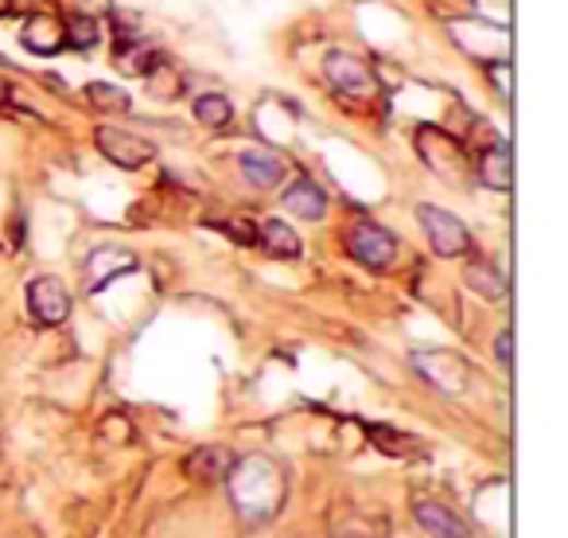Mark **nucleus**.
Wrapping results in <instances>:
<instances>
[{
	"label": "nucleus",
	"mask_w": 568,
	"mask_h": 538,
	"mask_svg": "<svg viewBox=\"0 0 568 538\" xmlns=\"http://www.w3.org/2000/svg\"><path fill=\"white\" fill-rule=\"evenodd\" d=\"M20 44L32 55H59L62 47H67V27H62V20H55L51 12H36V16L24 24V32H20Z\"/></svg>",
	"instance_id": "obj_10"
},
{
	"label": "nucleus",
	"mask_w": 568,
	"mask_h": 538,
	"mask_svg": "<svg viewBox=\"0 0 568 538\" xmlns=\"http://www.w3.org/2000/svg\"><path fill=\"white\" fill-rule=\"evenodd\" d=\"M27 308L44 328H59L71 316V293L59 278H36L27 285Z\"/></svg>",
	"instance_id": "obj_8"
},
{
	"label": "nucleus",
	"mask_w": 568,
	"mask_h": 538,
	"mask_svg": "<svg viewBox=\"0 0 568 538\" xmlns=\"http://www.w3.org/2000/svg\"><path fill=\"white\" fill-rule=\"evenodd\" d=\"M468 285L475 289V293L487 296V301H502V296H507V278H502L495 266H487V261H471Z\"/></svg>",
	"instance_id": "obj_17"
},
{
	"label": "nucleus",
	"mask_w": 568,
	"mask_h": 538,
	"mask_svg": "<svg viewBox=\"0 0 568 538\" xmlns=\"http://www.w3.org/2000/svg\"><path fill=\"white\" fill-rule=\"evenodd\" d=\"M475 179L490 191H510V144H490L487 153L475 161Z\"/></svg>",
	"instance_id": "obj_14"
},
{
	"label": "nucleus",
	"mask_w": 568,
	"mask_h": 538,
	"mask_svg": "<svg viewBox=\"0 0 568 538\" xmlns=\"http://www.w3.org/2000/svg\"><path fill=\"white\" fill-rule=\"evenodd\" d=\"M409 359H413V367H417L436 390H445V395H463V390H468L471 371L460 355H452V351H425L421 348Z\"/></svg>",
	"instance_id": "obj_6"
},
{
	"label": "nucleus",
	"mask_w": 568,
	"mask_h": 538,
	"mask_svg": "<svg viewBox=\"0 0 568 538\" xmlns=\"http://www.w3.org/2000/svg\"><path fill=\"white\" fill-rule=\"evenodd\" d=\"M417 153L425 156V164L436 172V176H445L452 179V184H460L463 172L471 168L468 153H463V144L455 141L452 133H445V129H436V126H417Z\"/></svg>",
	"instance_id": "obj_2"
},
{
	"label": "nucleus",
	"mask_w": 568,
	"mask_h": 538,
	"mask_svg": "<svg viewBox=\"0 0 568 538\" xmlns=\"http://www.w3.org/2000/svg\"><path fill=\"white\" fill-rule=\"evenodd\" d=\"M241 176H246L253 188H276L284 179V161L273 149H246V153H241Z\"/></svg>",
	"instance_id": "obj_13"
},
{
	"label": "nucleus",
	"mask_w": 568,
	"mask_h": 538,
	"mask_svg": "<svg viewBox=\"0 0 568 538\" xmlns=\"http://www.w3.org/2000/svg\"><path fill=\"white\" fill-rule=\"evenodd\" d=\"M346 250H351L355 261H363L366 269H390L398 261V238L386 226L363 219V223H355L351 234H346Z\"/></svg>",
	"instance_id": "obj_4"
},
{
	"label": "nucleus",
	"mask_w": 568,
	"mask_h": 538,
	"mask_svg": "<svg viewBox=\"0 0 568 538\" xmlns=\"http://www.w3.org/2000/svg\"><path fill=\"white\" fill-rule=\"evenodd\" d=\"M114 63L121 74H141L149 79L156 67H161V51L149 47L141 36H129V32H117V47H114Z\"/></svg>",
	"instance_id": "obj_9"
},
{
	"label": "nucleus",
	"mask_w": 568,
	"mask_h": 538,
	"mask_svg": "<svg viewBox=\"0 0 568 538\" xmlns=\"http://www.w3.org/2000/svg\"><path fill=\"white\" fill-rule=\"evenodd\" d=\"M417 219H421L428 243H433V250L440 254V258H463V254H471V231L452 215V211L433 207V203H421Z\"/></svg>",
	"instance_id": "obj_3"
},
{
	"label": "nucleus",
	"mask_w": 568,
	"mask_h": 538,
	"mask_svg": "<svg viewBox=\"0 0 568 538\" xmlns=\"http://www.w3.org/2000/svg\"><path fill=\"white\" fill-rule=\"evenodd\" d=\"M12 12H16L12 9V0H0V16H12Z\"/></svg>",
	"instance_id": "obj_23"
},
{
	"label": "nucleus",
	"mask_w": 568,
	"mask_h": 538,
	"mask_svg": "<svg viewBox=\"0 0 568 538\" xmlns=\"http://www.w3.org/2000/svg\"><path fill=\"white\" fill-rule=\"evenodd\" d=\"M495 355H498V363H502V367H510V363H514V336H510V328H507V332H498Z\"/></svg>",
	"instance_id": "obj_21"
},
{
	"label": "nucleus",
	"mask_w": 568,
	"mask_h": 538,
	"mask_svg": "<svg viewBox=\"0 0 568 538\" xmlns=\"http://www.w3.org/2000/svg\"><path fill=\"white\" fill-rule=\"evenodd\" d=\"M413 515H417V523H421V527H425L433 538H471L468 523H463L460 515L452 512V507H445V503L417 500V503H413Z\"/></svg>",
	"instance_id": "obj_11"
},
{
	"label": "nucleus",
	"mask_w": 568,
	"mask_h": 538,
	"mask_svg": "<svg viewBox=\"0 0 568 538\" xmlns=\"http://www.w3.org/2000/svg\"><path fill=\"white\" fill-rule=\"evenodd\" d=\"M265 254H273V258H300V238H296V231L288 223H281V219H265V223L258 226V243Z\"/></svg>",
	"instance_id": "obj_15"
},
{
	"label": "nucleus",
	"mask_w": 568,
	"mask_h": 538,
	"mask_svg": "<svg viewBox=\"0 0 568 538\" xmlns=\"http://www.w3.org/2000/svg\"><path fill=\"white\" fill-rule=\"evenodd\" d=\"M238 465L230 448H199L196 457L187 460V472H196L199 480H223L230 468Z\"/></svg>",
	"instance_id": "obj_16"
},
{
	"label": "nucleus",
	"mask_w": 568,
	"mask_h": 538,
	"mask_svg": "<svg viewBox=\"0 0 568 538\" xmlns=\"http://www.w3.org/2000/svg\"><path fill=\"white\" fill-rule=\"evenodd\" d=\"M323 74H328L331 86H335L339 94H346V98H370V94H378V79H374V71L351 51H328V59H323Z\"/></svg>",
	"instance_id": "obj_5"
},
{
	"label": "nucleus",
	"mask_w": 568,
	"mask_h": 538,
	"mask_svg": "<svg viewBox=\"0 0 568 538\" xmlns=\"http://www.w3.org/2000/svg\"><path fill=\"white\" fill-rule=\"evenodd\" d=\"M86 94H90V98H94V106L109 109V114H125V109L133 106V102L125 98L121 90H117V86H106V82H90Z\"/></svg>",
	"instance_id": "obj_20"
},
{
	"label": "nucleus",
	"mask_w": 568,
	"mask_h": 538,
	"mask_svg": "<svg viewBox=\"0 0 568 538\" xmlns=\"http://www.w3.org/2000/svg\"><path fill=\"white\" fill-rule=\"evenodd\" d=\"M448 32H452L455 47L475 59V63H507L510 59V32L502 24H490V20H448Z\"/></svg>",
	"instance_id": "obj_1"
},
{
	"label": "nucleus",
	"mask_w": 568,
	"mask_h": 538,
	"mask_svg": "<svg viewBox=\"0 0 568 538\" xmlns=\"http://www.w3.org/2000/svg\"><path fill=\"white\" fill-rule=\"evenodd\" d=\"M94 144H98V153L106 156V161H114L117 168H141V164H149L152 156H156V144H152L149 137L129 133V129H114V126H102Z\"/></svg>",
	"instance_id": "obj_7"
},
{
	"label": "nucleus",
	"mask_w": 568,
	"mask_h": 538,
	"mask_svg": "<svg viewBox=\"0 0 568 538\" xmlns=\"http://www.w3.org/2000/svg\"><path fill=\"white\" fill-rule=\"evenodd\" d=\"M62 27H67V44L79 47V51H90L102 36L98 16H82V12H67V24Z\"/></svg>",
	"instance_id": "obj_19"
},
{
	"label": "nucleus",
	"mask_w": 568,
	"mask_h": 538,
	"mask_svg": "<svg viewBox=\"0 0 568 538\" xmlns=\"http://www.w3.org/2000/svg\"><path fill=\"white\" fill-rule=\"evenodd\" d=\"M196 117L203 121L206 129H223L230 126V117H234V106L226 94H199L196 98Z\"/></svg>",
	"instance_id": "obj_18"
},
{
	"label": "nucleus",
	"mask_w": 568,
	"mask_h": 538,
	"mask_svg": "<svg viewBox=\"0 0 568 538\" xmlns=\"http://www.w3.org/2000/svg\"><path fill=\"white\" fill-rule=\"evenodd\" d=\"M284 207L300 219H320L323 211H328V196H323V188L316 184V179L296 176L293 184L284 188Z\"/></svg>",
	"instance_id": "obj_12"
},
{
	"label": "nucleus",
	"mask_w": 568,
	"mask_h": 538,
	"mask_svg": "<svg viewBox=\"0 0 568 538\" xmlns=\"http://www.w3.org/2000/svg\"><path fill=\"white\" fill-rule=\"evenodd\" d=\"M98 9L106 12L109 0H67V12H82V16H98Z\"/></svg>",
	"instance_id": "obj_22"
},
{
	"label": "nucleus",
	"mask_w": 568,
	"mask_h": 538,
	"mask_svg": "<svg viewBox=\"0 0 568 538\" xmlns=\"http://www.w3.org/2000/svg\"><path fill=\"white\" fill-rule=\"evenodd\" d=\"M4 94H9V86H4V82H0V102H4Z\"/></svg>",
	"instance_id": "obj_25"
},
{
	"label": "nucleus",
	"mask_w": 568,
	"mask_h": 538,
	"mask_svg": "<svg viewBox=\"0 0 568 538\" xmlns=\"http://www.w3.org/2000/svg\"><path fill=\"white\" fill-rule=\"evenodd\" d=\"M16 4H39V0H12V9H16Z\"/></svg>",
	"instance_id": "obj_24"
}]
</instances>
